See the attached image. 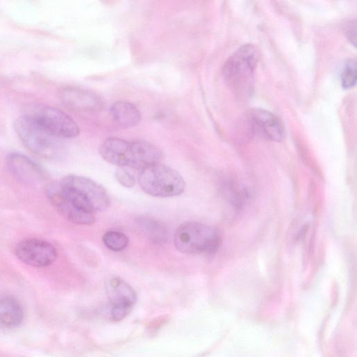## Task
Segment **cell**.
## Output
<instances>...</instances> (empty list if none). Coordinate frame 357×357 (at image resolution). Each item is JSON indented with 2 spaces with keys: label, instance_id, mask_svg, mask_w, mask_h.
Returning a JSON list of instances; mask_svg holds the SVG:
<instances>
[{
  "label": "cell",
  "instance_id": "obj_1",
  "mask_svg": "<svg viewBox=\"0 0 357 357\" xmlns=\"http://www.w3.org/2000/svg\"><path fill=\"white\" fill-rule=\"evenodd\" d=\"M49 192L76 208L93 213L105 211L110 204L105 189L82 176H66L59 184L50 187Z\"/></svg>",
  "mask_w": 357,
  "mask_h": 357
},
{
  "label": "cell",
  "instance_id": "obj_2",
  "mask_svg": "<svg viewBox=\"0 0 357 357\" xmlns=\"http://www.w3.org/2000/svg\"><path fill=\"white\" fill-rule=\"evenodd\" d=\"M258 59L256 47L245 44L236 50L225 61L222 75L226 82L236 93L248 95L252 90Z\"/></svg>",
  "mask_w": 357,
  "mask_h": 357
},
{
  "label": "cell",
  "instance_id": "obj_3",
  "mask_svg": "<svg viewBox=\"0 0 357 357\" xmlns=\"http://www.w3.org/2000/svg\"><path fill=\"white\" fill-rule=\"evenodd\" d=\"M174 243L185 254L213 253L219 248L221 238L213 227L198 222H185L176 229Z\"/></svg>",
  "mask_w": 357,
  "mask_h": 357
},
{
  "label": "cell",
  "instance_id": "obj_4",
  "mask_svg": "<svg viewBox=\"0 0 357 357\" xmlns=\"http://www.w3.org/2000/svg\"><path fill=\"white\" fill-rule=\"evenodd\" d=\"M14 129L23 144L35 155L45 159H55L61 153L59 138L52 135L24 115L14 122Z\"/></svg>",
  "mask_w": 357,
  "mask_h": 357
},
{
  "label": "cell",
  "instance_id": "obj_5",
  "mask_svg": "<svg viewBox=\"0 0 357 357\" xmlns=\"http://www.w3.org/2000/svg\"><path fill=\"white\" fill-rule=\"evenodd\" d=\"M138 182L143 191L157 197L180 195L185 188V181L177 171L160 163L142 169Z\"/></svg>",
  "mask_w": 357,
  "mask_h": 357
},
{
  "label": "cell",
  "instance_id": "obj_6",
  "mask_svg": "<svg viewBox=\"0 0 357 357\" xmlns=\"http://www.w3.org/2000/svg\"><path fill=\"white\" fill-rule=\"evenodd\" d=\"M23 115L59 139L74 138L79 133L78 126L70 116L51 106L33 104L24 109Z\"/></svg>",
  "mask_w": 357,
  "mask_h": 357
},
{
  "label": "cell",
  "instance_id": "obj_7",
  "mask_svg": "<svg viewBox=\"0 0 357 357\" xmlns=\"http://www.w3.org/2000/svg\"><path fill=\"white\" fill-rule=\"evenodd\" d=\"M102 158L112 165L142 169L144 150L142 140L127 141L118 137L106 139L99 148Z\"/></svg>",
  "mask_w": 357,
  "mask_h": 357
},
{
  "label": "cell",
  "instance_id": "obj_8",
  "mask_svg": "<svg viewBox=\"0 0 357 357\" xmlns=\"http://www.w3.org/2000/svg\"><path fill=\"white\" fill-rule=\"evenodd\" d=\"M244 123L252 135L275 142H280L284 138V128L282 122L269 111L251 109L245 114Z\"/></svg>",
  "mask_w": 357,
  "mask_h": 357
},
{
  "label": "cell",
  "instance_id": "obj_9",
  "mask_svg": "<svg viewBox=\"0 0 357 357\" xmlns=\"http://www.w3.org/2000/svg\"><path fill=\"white\" fill-rule=\"evenodd\" d=\"M16 257L24 264L37 268L52 264L56 259L55 247L47 241L38 238H26L15 248Z\"/></svg>",
  "mask_w": 357,
  "mask_h": 357
},
{
  "label": "cell",
  "instance_id": "obj_10",
  "mask_svg": "<svg viewBox=\"0 0 357 357\" xmlns=\"http://www.w3.org/2000/svg\"><path fill=\"white\" fill-rule=\"evenodd\" d=\"M106 290L109 301L110 319L115 321L123 319L130 313L136 302L135 290L118 277L108 280Z\"/></svg>",
  "mask_w": 357,
  "mask_h": 357
},
{
  "label": "cell",
  "instance_id": "obj_11",
  "mask_svg": "<svg viewBox=\"0 0 357 357\" xmlns=\"http://www.w3.org/2000/svg\"><path fill=\"white\" fill-rule=\"evenodd\" d=\"M6 163L10 172L26 185L38 186L45 181V174L40 167L22 153H9L6 156Z\"/></svg>",
  "mask_w": 357,
  "mask_h": 357
},
{
  "label": "cell",
  "instance_id": "obj_12",
  "mask_svg": "<svg viewBox=\"0 0 357 357\" xmlns=\"http://www.w3.org/2000/svg\"><path fill=\"white\" fill-rule=\"evenodd\" d=\"M59 98L66 107L73 110L93 111L101 107V100L96 94L76 87L62 89Z\"/></svg>",
  "mask_w": 357,
  "mask_h": 357
},
{
  "label": "cell",
  "instance_id": "obj_13",
  "mask_svg": "<svg viewBox=\"0 0 357 357\" xmlns=\"http://www.w3.org/2000/svg\"><path fill=\"white\" fill-rule=\"evenodd\" d=\"M24 317L23 309L18 301L10 295L0 296V324L6 328L19 326Z\"/></svg>",
  "mask_w": 357,
  "mask_h": 357
},
{
  "label": "cell",
  "instance_id": "obj_14",
  "mask_svg": "<svg viewBox=\"0 0 357 357\" xmlns=\"http://www.w3.org/2000/svg\"><path fill=\"white\" fill-rule=\"evenodd\" d=\"M47 195L54 207L68 220L84 225H92L95 222L94 213L76 208L52 193L47 192Z\"/></svg>",
  "mask_w": 357,
  "mask_h": 357
},
{
  "label": "cell",
  "instance_id": "obj_15",
  "mask_svg": "<svg viewBox=\"0 0 357 357\" xmlns=\"http://www.w3.org/2000/svg\"><path fill=\"white\" fill-rule=\"evenodd\" d=\"M113 119L123 128L136 126L141 120V113L137 106L128 101H117L110 107Z\"/></svg>",
  "mask_w": 357,
  "mask_h": 357
},
{
  "label": "cell",
  "instance_id": "obj_16",
  "mask_svg": "<svg viewBox=\"0 0 357 357\" xmlns=\"http://www.w3.org/2000/svg\"><path fill=\"white\" fill-rule=\"evenodd\" d=\"M138 222L144 233L153 243L162 245L166 243L167 230L162 222L149 217H142L138 220Z\"/></svg>",
  "mask_w": 357,
  "mask_h": 357
},
{
  "label": "cell",
  "instance_id": "obj_17",
  "mask_svg": "<svg viewBox=\"0 0 357 357\" xmlns=\"http://www.w3.org/2000/svg\"><path fill=\"white\" fill-rule=\"evenodd\" d=\"M102 241L108 249L115 252L123 250L129 243L125 234L114 230L106 231L102 236Z\"/></svg>",
  "mask_w": 357,
  "mask_h": 357
},
{
  "label": "cell",
  "instance_id": "obj_18",
  "mask_svg": "<svg viewBox=\"0 0 357 357\" xmlns=\"http://www.w3.org/2000/svg\"><path fill=\"white\" fill-rule=\"evenodd\" d=\"M357 63L354 59H350L345 63L341 76L342 86L344 89L353 88L356 84Z\"/></svg>",
  "mask_w": 357,
  "mask_h": 357
},
{
  "label": "cell",
  "instance_id": "obj_19",
  "mask_svg": "<svg viewBox=\"0 0 357 357\" xmlns=\"http://www.w3.org/2000/svg\"><path fill=\"white\" fill-rule=\"evenodd\" d=\"M117 181L126 188H132L135 184V176L126 169L119 167L115 173Z\"/></svg>",
  "mask_w": 357,
  "mask_h": 357
},
{
  "label": "cell",
  "instance_id": "obj_20",
  "mask_svg": "<svg viewBox=\"0 0 357 357\" xmlns=\"http://www.w3.org/2000/svg\"><path fill=\"white\" fill-rule=\"evenodd\" d=\"M347 36L351 43L356 45V22H351L347 27Z\"/></svg>",
  "mask_w": 357,
  "mask_h": 357
}]
</instances>
